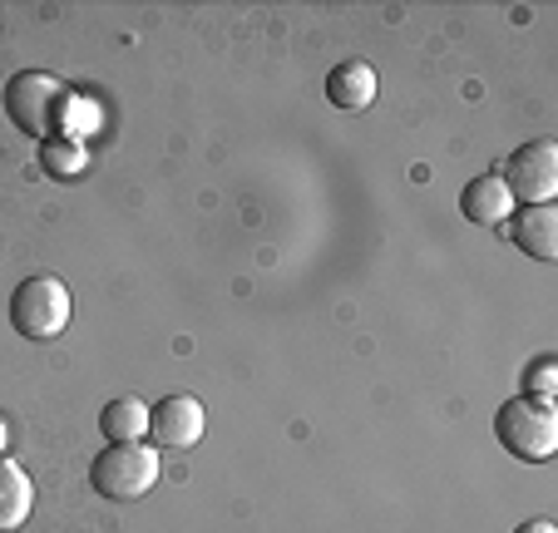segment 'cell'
I'll return each instance as SVG.
<instances>
[{
	"label": "cell",
	"mask_w": 558,
	"mask_h": 533,
	"mask_svg": "<svg viewBox=\"0 0 558 533\" xmlns=\"http://www.w3.org/2000/svg\"><path fill=\"white\" fill-rule=\"evenodd\" d=\"M64 109H70V95L64 84L45 70H21L5 84V114L21 134L31 138H64Z\"/></svg>",
	"instance_id": "6da1fadb"
},
{
	"label": "cell",
	"mask_w": 558,
	"mask_h": 533,
	"mask_svg": "<svg viewBox=\"0 0 558 533\" xmlns=\"http://www.w3.org/2000/svg\"><path fill=\"white\" fill-rule=\"evenodd\" d=\"M495 439L505 445L509 455L529 464H544L558 455V415L548 400H529V396H514L499 405L495 415Z\"/></svg>",
	"instance_id": "7a4b0ae2"
},
{
	"label": "cell",
	"mask_w": 558,
	"mask_h": 533,
	"mask_svg": "<svg viewBox=\"0 0 558 533\" xmlns=\"http://www.w3.org/2000/svg\"><path fill=\"white\" fill-rule=\"evenodd\" d=\"M158 474H163V455H158L154 445H144V439H134V445H109V450L95 455V464H89V484H95V494H105V499H144L158 484Z\"/></svg>",
	"instance_id": "3957f363"
},
{
	"label": "cell",
	"mask_w": 558,
	"mask_h": 533,
	"mask_svg": "<svg viewBox=\"0 0 558 533\" xmlns=\"http://www.w3.org/2000/svg\"><path fill=\"white\" fill-rule=\"evenodd\" d=\"M70 287L60 277H25L11 296V326L25 336V341H54L70 326Z\"/></svg>",
	"instance_id": "277c9868"
},
{
	"label": "cell",
	"mask_w": 558,
	"mask_h": 533,
	"mask_svg": "<svg viewBox=\"0 0 558 533\" xmlns=\"http://www.w3.org/2000/svg\"><path fill=\"white\" fill-rule=\"evenodd\" d=\"M505 189L509 198H519L524 208H538V203H554L558 193V144L554 138H529V144L514 148L505 168Z\"/></svg>",
	"instance_id": "5b68a950"
},
{
	"label": "cell",
	"mask_w": 558,
	"mask_h": 533,
	"mask_svg": "<svg viewBox=\"0 0 558 533\" xmlns=\"http://www.w3.org/2000/svg\"><path fill=\"white\" fill-rule=\"evenodd\" d=\"M203 429H208V410H203V400H193V396H169L148 410V439H154L158 455L193 450L203 439Z\"/></svg>",
	"instance_id": "8992f818"
},
{
	"label": "cell",
	"mask_w": 558,
	"mask_h": 533,
	"mask_svg": "<svg viewBox=\"0 0 558 533\" xmlns=\"http://www.w3.org/2000/svg\"><path fill=\"white\" fill-rule=\"evenodd\" d=\"M460 213L470 222H480V228H495V222H505L509 213H514V198H509L505 178L499 173H485V178H470L460 193Z\"/></svg>",
	"instance_id": "52a82bcc"
},
{
	"label": "cell",
	"mask_w": 558,
	"mask_h": 533,
	"mask_svg": "<svg viewBox=\"0 0 558 533\" xmlns=\"http://www.w3.org/2000/svg\"><path fill=\"white\" fill-rule=\"evenodd\" d=\"M509 238L529 252L534 262H554L558 257V213L554 203H538V208H519Z\"/></svg>",
	"instance_id": "ba28073f"
},
{
	"label": "cell",
	"mask_w": 558,
	"mask_h": 533,
	"mask_svg": "<svg viewBox=\"0 0 558 533\" xmlns=\"http://www.w3.org/2000/svg\"><path fill=\"white\" fill-rule=\"evenodd\" d=\"M35 509V484L21 464L5 455L0 460V533H15Z\"/></svg>",
	"instance_id": "9c48e42d"
},
{
	"label": "cell",
	"mask_w": 558,
	"mask_h": 533,
	"mask_svg": "<svg viewBox=\"0 0 558 533\" xmlns=\"http://www.w3.org/2000/svg\"><path fill=\"white\" fill-rule=\"evenodd\" d=\"M327 99L337 109H371V99H376V70L366 60H341L327 74Z\"/></svg>",
	"instance_id": "30bf717a"
},
{
	"label": "cell",
	"mask_w": 558,
	"mask_h": 533,
	"mask_svg": "<svg viewBox=\"0 0 558 533\" xmlns=\"http://www.w3.org/2000/svg\"><path fill=\"white\" fill-rule=\"evenodd\" d=\"M99 429H105L109 445H134V439L148 435V405L134 396H119L105 405V415H99Z\"/></svg>",
	"instance_id": "8fae6325"
},
{
	"label": "cell",
	"mask_w": 558,
	"mask_h": 533,
	"mask_svg": "<svg viewBox=\"0 0 558 533\" xmlns=\"http://www.w3.org/2000/svg\"><path fill=\"white\" fill-rule=\"evenodd\" d=\"M40 163L50 178H80L89 168V148H85V138H45Z\"/></svg>",
	"instance_id": "7c38bea8"
},
{
	"label": "cell",
	"mask_w": 558,
	"mask_h": 533,
	"mask_svg": "<svg viewBox=\"0 0 558 533\" xmlns=\"http://www.w3.org/2000/svg\"><path fill=\"white\" fill-rule=\"evenodd\" d=\"M554 390H558V361H554V355H538V361H529L524 396L529 400H548V405H554Z\"/></svg>",
	"instance_id": "4fadbf2b"
},
{
	"label": "cell",
	"mask_w": 558,
	"mask_h": 533,
	"mask_svg": "<svg viewBox=\"0 0 558 533\" xmlns=\"http://www.w3.org/2000/svg\"><path fill=\"white\" fill-rule=\"evenodd\" d=\"M514 533H558V529H554V523H548V519H529V523H519Z\"/></svg>",
	"instance_id": "5bb4252c"
},
{
	"label": "cell",
	"mask_w": 558,
	"mask_h": 533,
	"mask_svg": "<svg viewBox=\"0 0 558 533\" xmlns=\"http://www.w3.org/2000/svg\"><path fill=\"white\" fill-rule=\"evenodd\" d=\"M5 445H11V429H5V415H0V460H5Z\"/></svg>",
	"instance_id": "9a60e30c"
}]
</instances>
